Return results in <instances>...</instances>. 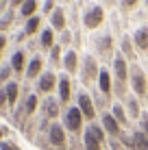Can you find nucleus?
<instances>
[{"mask_svg": "<svg viewBox=\"0 0 148 150\" xmlns=\"http://www.w3.org/2000/svg\"><path fill=\"white\" fill-rule=\"evenodd\" d=\"M59 85V76L55 72H44L42 76L37 79V94L42 96H50Z\"/></svg>", "mask_w": 148, "mask_h": 150, "instance_id": "nucleus-9", "label": "nucleus"}, {"mask_svg": "<svg viewBox=\"0 0 148 150\" xmlns=\"http://www.w3.org/2000/svg\"><path fill=\"white\" fill-rule=\"evenodd\" d=\"M55 46H57V44H55V28L52 26L44 28L42 30V37H39V48L46 50V52H50Z\"/></svg>", "mask_w": 148, "mask_h": 150, "instance_id": "nucleus-19", "label": "nucleus"}, {"mask_svg": "<svg viewBox=\"0 0 148 150\" xmlns=\"http://www.w3.org/2000/svg\"><path fill=\"white\" fill-rule=\"evenodd\" d=\"M111 115L120 122L122 128L129 126V113H126V109H124V105H122V102H113V105H111Z\"/></svg>", "mask_w": 148, "mask_h": 150, "instance_id": "nucleus-21", "label": "nucleus"}, {"mask_svg": "<svg viewBox=\"0 0 148 150\" xmlns=\"http://www.w3.org/2000/svg\"><path fill=\"white\" fill-rule=\"evenodd\" d=\"M70 41H72L70 30H63V33H61V46H70Z\"/></svg>", "mask_w": 148, "mask_h": 150, "instance_id": "nucleus-34", "label": "nucleus"}, {"mask_svg": "<svg viewBox=\"0 0 148 150\" xmlns=\"http://www.w3.org/2000/svg\"><path fill=\"white\" fill-rule=\"evenodd\" d=\"M39 26H42V18H39V15L26 20V24H24V37H33V35L39 30Z\"/></svg>", "mask_w": 148, "mask_h": 150, "instance_id": "nucleus-27", "label": "nucleus"}, {"mask_svg": "<svg viewBox=\"0 0 148 150\" xmlns=\"http://www.w3.org/2000/svg\"><path fill=\"white\" fill-rule=\"evenodd\" d=\"M83 124H85V117L81 113L79 107H68V111L63 113V126L68 133L72 135H81L83 133Z\"/></svg>", "mask_w": 148, "mask_h": 150, "instance_id": "nucleus-5", "label": "nucleus"}, {"mask_svg": "<svg viewBox=\"0 0 148 150\" xmlns=\"http://www.w3.org/2000/svg\"><path fill=\"white\" fill-rule=\"evenodd\" d=\"M76 107L81 109L83 117H85V120H87L89 124H91V122H96V117H98V111H96L94 98H91L87 91H79V96H76Z\"/></svg>", "mask_w": 148, "mask_h": 150, "instance_id": "nucleus-6", "label": "nucleus"}, {"mask_svg": "<svg viewBox=\"0 0 148 150\" xmlns=\"http://www.w3.org/2000/svg\"><path fill=\"white\" fill-rule=\"evenodd\" d=\"M11 72H13V68H11V65H4V68L0 70V83H4V81H7L9 76H11Z\"/></svg>", "mask_w": 148, "mask_h": 150, "instance_id": "nucleus-32", "label": "nucleus"}, {"mask_svg": "<svg viewBox=\"0 0 148 150\" xmlns=\"http://www.w3.org/2000/svg\"><path fill=\"white\" fill-rule=\"evenodd\" d=\"M0 150H20V148L11 142H0Z\"/></svg>", "mask_w": 148, "mask_h": 150, "instance_id": "nucleus-35", "label": "nucleus"}, {"mask_svg": "<svg viewBox=\"0 0 148 150\" xmlns=\"http://www.w3.org/2000/svg\"><path fill=\"white\" fill-rule=\"evenodd\" d=\"M4 94H7L9 107H15V102H18V96H20V85H18L15 81L7 83V87H4Z\"/></svg>", "mask_w": 148, "mask_h": 150, "instance_id": "nucleus-25", "label": "nucleus"}, {"mask_svg": "<svg viewBox=\"0 0 148 150\" xmlns=\"http://www.w3.org/2000/svg\"><path fill=\"white\" fill-rule=\"evenodd\" d=\"M50 61L52 65H63V54H61V44H57L52 50H50Z\"/></svg>", "mask_w": 148, "mask_h": 150, "instance_id": "nucleus-29", "label": "nucleus"}, {"mask_svg": "<svg viewBox=\"0 0 148 150\" xmlns=\"http://www.w3.org/2000/svg\"><path fill=\"white\" fill-rule=\"evenodd\" d=\"M0 2H2V0H0Z\"/></svg>", "mask_w": 148, "mask_h": 150, "instance_id": "nucleus-42", "label": "nucleus"}, {"mask_svg": "<svg viewBox=\"0 0 148 150\" xmlns=\"http://www.w3.org/2000/svg\"><path fill=\"white\" fill-rule=\"evenodd\" d=\"M26 0H11V7H22Z\"/></svg>", "mask_w": 148, "mask_h": 150, "instance_id": "nucleus-38", "label": "nucleus"}, {"mask_svg": "<svg viewBox=\"0 0 148 150\" xmlns=\"http://www.w3.org/2000/svg\"><path fill=\"white\" fill-rule=\"evenodd\" d=\"M111 76H113V94L120 98V100H126V89H129V76H131V65L129 61L122 57V52H115L113 61H111Z\"/></svg>", "mask_w": 148, "mask_h": 150, "instance_id": "nucleus-1", "label": "nucleus"}, {"mask_svg": "<svg viewBox=\"0 0 148 150\" xmlns=\"http://www.w3.org/2000/svg\"><path fill=\"white\" fill-rule=\"evenodd\" d=\"M4 133H7V128H2V126H0V142H2V137H4Z\"/></svg>", "mask_w": 148, "mask_h": 150, "instance_id": "nucleus-39", "label": "nucleus"}, {"mask_svg": "<svg viewBox=\"0 0 148 150\" xmlns=\"http://www.w3.org/2000/svg\"><path fill=\"white\" fill-rule=\"evenodd\" d=\"M37 105H39V98L35 96V94H30V96H26V105H24V115H33L35 111H37Z\"/></svg>", "mask_w": 148, "mask_h": 150, "instance_id": "nucleus-28", "label": "nucleus"}, {"mask_svg": "<svg viewBox=\"0 0 148 150\" xmlns=\"http://www.w3.org/2000/svg\"><path fill=\"white\" fill-rule=\"evenodd\" d=\"M55 0H46L44 2V9H42V13H46V15H52V11H55Z\"/></svg>", "mask_w": 148, "mask_h": 150, "instance_id": "nucleus-31", "label": "nucleus"}, {"mask_svg": "<svg viewBox=\"0 0 148 150\" xmlns=\"http://www.w3.org/2000/svg\"><path fill=\"white\" fill-rule=\"evenodd\" d=\"M96 50L103 57V61H113L115 48H113V37L109 33H105L103 37H96Z\"/></svg>", "mask_w": 148, "mask_h": 150, "instance_id": "nucleus-11", "label": "nucleus"}, {"mask_svg": "<svg viewBox=\"0 0 148 150\" xmlns=\"http://www.w3.org/2000/svg\"><path fill=\"white\" fill-rule=\"evenodd\" d=\"M126 111H129V117H142V107H140V98L137 96H126Z\"/></svg>", "mask_w": 148, "mask_h": 150, "instance_id": "nucleus-22", "label": "nucleus"}, {"mask_svg": "<svg viewBox=\"0 0 148 150\" xmlns=\"http://www.w3.org/2000/svg\"><path fill=\"white\" fill-rule=\"evenodd\" d=\"M129 87L133 89V96H137V98H146V96H148V79H146L144 70H142L137 63L131 65Z\"/></svg>", "mask_w": 148, "mask_h": 150, "instance_id": "nucleus-2", "label": "nucleus"}, {"mask_svg": "<svg viewBox=\"0 0 148 150\" xmlns=\"http://www.w3.org/2000/svg\"><path fill=\"white\" fill-rule=\"evenodd\" d=\"M50 26L55 30H59V33H63V30H68V20H65V9L57 7L50 15Z\"/></svg>", "mask_w": 148, "mask_h": 150, "instance_id": "nucleus-17", "label": "nucleus"}, {"mask_svg": "<svg viewBox=\"0 0 148 150\" xmlns=\"http://www.w3.org/2000/svg\"><path fill=\"white\" fill-rule=\"evenodd\" d=\"M100 63H98V59L96 57H91L87 54L83 59V65H81V81H83V85L85 87H89V85H94L96 81H98V76H100Z\"/></svg>", "mask_w": 148, "mask_h": 150, "instance_id": "nucleus-4", "label": "nucleus"}, {"mask_svg": "<svg viewBox=\"0 0 148 150\" xmlns=\"http://www.w3.org/2000/svg\"><path fill=\"white\" fill-rule=\"evenodd\" d=\"M59 100H55V98H48V100L44 102V111H46V117H50V120H57L59 117Z\"/></svg>", "mask_w": 148, "mask_h": 150, "instance_id": "nucleus-26", "label": "nucleus"}, {"mask_svg": "<svg viewBox=\"0 0 148 150\" xmlns=\"http://www.w3.org/2000/svg\"><path fill=\"white\" fill-rule=\"evenodd\" d=\"M122 142H124V146L129 148V150H148V137H146V133L142 131H135L131 133V137H124L122 135Z\"/></svg>", "mask_w": 148, "mask_h": 150, "instance_id": "nucleus-12", "label": "nucleus"}, {"mask_svg": "<svg viewBox=\"0 0 148 150\" xmlns=\"http://www.w3.org/2000/svg\"><path fill=\"white\" fill-rule=\"evenodd\" d=\"M140 7V0H120V9L124 13H131L133 9Z\"/></svg>", "mask_w": 148, "mask_h": 150, "instance_id": "nucleus-30", "label": "nucleus"}, {"mask_svg": "<svg viewBox=\"0 0 148 150\" xmlns=\"http://www.w3.org/2000/svg\"><path fill=\"white\" fill-rule=\"evenodd\" d=\"M57 89H59V102H61L63 107H68L70 98H72V81H70L68 74H61V76H59Z\"/></svg>", "mask_w": 148, "mask_h": 150, "instance_id": "nucleus-13", "label": "nucleus"}, {"mask_svg": "<svg viewBox=\"0 0 148 150\" xmlns=\"http://www.w3.org/2000/svg\"><path fill=\"white\" fill-rule=\"evenodd\" d=\"M44 59L39 54H35L33 59L28 61V68H26V79L28 81H35V79H39V76L44 74Z\"/></svg>", "mask_w": 148, "mask_h": 150, "instance_id": "nucleus-16", "label": "nucleus"}, {"mask_svg": "<svg viewBox=\"0 0 148 150\" xmlns=\"http://www.w3.org/2000/svg\"><path fill=\"white\" fill-rule=\"evenodd\" d=\"M63 68H65V74L68 76L79 74L81 61H79V52H76V50H68V52L63 54Z\"/></svg>", "mask_w": 148, "mask_h": 150, "instance_id": "nucleus-14", "label": "nucleus"}, {"mask_svg": "<svg viewBox=\"0 0 148 150\" xmlns=\"http://www.w3.org/2000/svg\"><path fill=\"white\" fill-rule=\"evenodd\" d=\"M11 68L15 74H26V68H28V61H26V52L24 50H15L13 57H11Z\"/></svg>", "mask_w": 148, "mask_h": 150, "instance_id": "nucleus-18", "label": "nucleus"}, {"mask_svg": "<svg viewBox=\"0 0 148 150\" xmlns=\"http://www.w3.org/2000/svg\"><path fill=\"white\" fill-rule=\"evenodd\" d=\"M0 54H2V50H0Z\"/></svg>", "mask_w": 148, "mask_h": 150, "instance_id": "nucleus-41", "label": "nucleus"}, {"mask_svg": "<svg viewBox=\"0 0 148 150\" xmlns=\"http://www.w3.org/2000/svg\"><path fill=\"white\" fill-rule=\"evenodd\" d=\"M105 7L100 4H89L87 9L83 11V28L85 30H96L105 24Z\"/></svg>", "mask_w": 148, "mask_h": 150, "instance_id": "nucleus-3", "label": "nucleus"}, {"mask_svg": "<svg viewBox=\"0 0 148 150\" xmlns=\"http://www.w3.org/2000/svg\"><path fill=\"white\" fill-rule=\"evenodd\" d=\"M144 2H146V9H148V0H144Z\"/></svg>", "mask_w": 148, "mask_h": 150, "instance_id": "nucleus-40", "label": "nucleus"}, {"mask_svg": "<svg viewBox=\"0 0 148 150\" xmlns=\"http://www.w3.org/2000/svg\"><path fill=\"white\" fill-rule=\"evenodd\" d=\"M4 102H7V94H4V89H2V91H0V109L4 107ZM7 105H9V102H7Z\"/></svg>", "mask_w": 148, "mask_h": 150, "instance_id": "nucleus-37", "label": "nucleus"}, {"mask_svg": "<svg viewBox=\"0 0 148 150\" xmlns=\"http://www.w3.org/2000/svg\"><path fill=\"white\" fill-rule=\"evenodd\" d=\"M48 142H50V146H55L57 150H65V146H68V133H65L63 124L52 122L48 126Z\"/></svg>", "mask_w": 148, "mask_h": 150, "instance_id": "nucleus-7", "label": "nucleus"}, {"mask_svg": "<svg viewBox=\"0 0 148 150\" xmlns=\"http://www.w3.org/2000/svg\"><path fill=\"white\" fill-rule=\"evenodd\" d=\"M98 89H100V96H103V100L109 105L111 102V96H113V76H111V72L103 68L100 70V76H98Z\"/></svg>", "mask_w": 148, "mask_h": 150, "instance_id": "nucleus-10", "label": "nucleus"}, {"mask_svg": "<svg viewBox=\"0 0 148 150\" xmlns=\"http://www.w3.org/2000/svg\"><path fill=\"white\" fill-rule=\"evenodd\" d=\"M100 124H103L105 133H107L111 139H122V135H124V128H122L120 122L111 115V111H103V113H100Z\"/></svg>", "mask_w": 148, "mask_h": 150, "instance_id": "nucleus-8", "label": "nucleus"}, {"mask_svg": "<svg viewBox=\"0 0 148 150\" xmlns=\"http://www.w3.org/2000/svg\"><path fill=\"white\" fill-rule=\"evenodd\" d=\"M37 9H39V2L37 0H26V2L20 7V15H22L24 20H30L37 15Z\"/></svg>", "mask_w": 148, "mask_h": 150, "instance_id": "nucleus-23", "label": "nucleus"}, {"mask_svg": "<svg viewBox=\"0 0 148 150\" xmlns=\"http://www.w3.org/2000/svg\"><path fill=\"white\" fill-rule=\"evenodd\" d=\"M83 150H105V144H100L98 139L85 128V133H83Z\"/></svg>", "mask_w": 148, "mask_h": 150, "instance_id": "nucleus-24", "label": "nucleus"}, {"mask_svg": "<svg viewBox=\"0 0 148 150\" xmlns=\"http://www.w3.org/2000/svg\"><path fill=\"white\" fill-rule=\"evenodd\" d=\"M9 24H11V15H7V18L0 22V30H4V26H9Z\"/></svg>", "mask_w": 148, "mask_h": 150, "instance_id": "nucleus-36", "label": "nucleus"}, {"mask_svg": "<svg viewBox=\"0 0 148 150\" xmlns=\"http://www.w3.org/2000/svg\"><path fill=\"white\" fill-rule=\"evenodd\" d=\"M140 126H142V131L146 133V137H148V113H142V117H140Z\"/></svg>", "mask_w": 148, "mask_h": 150, "instance_id": "nucleus-33", "label": "nucleus"}, {"mask_svg": "<svg viewBox=\"0 0 148 150\" xmlns=\"http://www.w3.org/2000/svg\"><path fill=\"white\" fill-rule=\"evenodd\" d=\"M120 52L124 57L126 61H135L137 59V52H135V44H133V37H129V35H124L122 37V46H120Z\"/></svg>", "mask_w": 148, "mask_h": 150, "instance_id": "nucleus-20", "label": "nucleus"}, {"mask_svg": "<svg viewBox=\"0 0 148 150\" xmlns=\"http://www.w3.org/2000/svg\"><path fill=\"white\" fill-rule=\"evenodd\" d=\"M133 44H135L137 52L148 54V26H140L133 33Z\"/></svg>", "mask_w": 148, "mask_h": 150, "instance_id": "nucleus-15", "label": "nucleus"}]
</instances>
